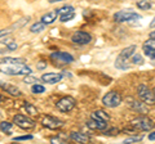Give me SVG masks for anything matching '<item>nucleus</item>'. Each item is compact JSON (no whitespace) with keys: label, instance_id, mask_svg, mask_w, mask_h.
Returning <instances> with one entry per match:
<instances>
[{"label":"nucleus","instance_id":"40","mask_svg":"<svg viewBox=\"0 0 155 144\" xmlns=\"http://www.w3.org/2000/svg\"><path fill=\"white\" fill-rule=\"evenodd\" d=\"M150 28H155V17L153 18V21H151V23H150Z\"/></svg>","mask_w":155,"mask_h":144},{"label":"nucleus","instance_id":"19","mask_svg":"<svg viewBox=\"0 0 155 144\" xmlns=\"http://www.w3.org/2000/svg\"><path fill=\"white\" fill-rule=\"evenodd\" d=\"M44 30H45V25L41 21L34 23V25H31V27H30V31L32 33H40V32H43Z\"/></svg>","mask_w":155,"mask_h":144},{"label":"nucleus","instance_id":"33","mask_svg":"<svg viewBox=\"0 0 155 144\" xmlns=\"http://www.w3.org/2000/svg\"><path fill=\"white\" fill-rule=\"evenodd\" d=\"M34 136L31 135V134H28V135H23V136H16V138H13V140H17V142H19V140H31Z\"/></svg>","mask_w":155,"mask_h":144},{"label":"nucleus","instance_id":"37","mask_svg":"<svg viewBox=\"0 0 155 144\" xmlns=\"http://www.w3.org/2000/svg\"><path fill=\"white\" fill-rule=\"evenodd\" d=\"M9 33L8 30H0V37H3V36H7Z\"/></svg>","mask_w":155,"mask_h":144},{"label":"nucleus","instance_id":"32","mask_svg":"<svg viewBox=\"0 0 155 144\" xmlns=\"http://www.w3.org/2000/svg\"><path fill=\"white\" fill-rule=\"evenodd\" d=\"M143 50V54L149 57L150 59H155V50H149V49H142Z\"/></svg>","mask_w":155,"mask_h":144},{"label":"nucleus","instance_id":"28","mask_svg":"<svg viewBox=\"0 0 155 144\" xmlns=\"http://www.w3.org/2000/svg\"><path fill=\"white\" fill-rule=\"evenodd\" d=\"M132 63L134 64H143V57L140 53H134L132 57Z\"/></svg>","mask_w":155,"mask_h":144},{"label":"nucleus","instance_id":"42","mask_svg":"<svg viewBox=\"0 0 155 144\" xmlns=\"http://www.w3.org/2000/svg\"><path fill=\"white\" fill-rule=\"evenodd\" d=\"M2 100H3V98H2V97H0V102H2Z\"/></svg>","mask_w":155,"mask_h":144},{"label":"nucleus","instance_id":"16","mask_svg":"<svg viewBox=\"0 0 155 144\" xmlns=\"http://www.w3.org/2000/svg\"><path fill=\"white\" fill-rule=\"evenodd\" d=\"M0 64L3 66H13V64H26L23 58H13V57H4L0 58Z\"/></svg>","mask_w":155,"mask_h":144},{"label":"nucleus","instance_id":"27","mask_svg":"<svg viewBox=\"0 0 155 144\" xmlns=\"http://www.w3.org/2000/svg\"><path fill=\"white\" fill-rule=\"evenodd\" d=\"M31 92L34 94H41V93L45 92V88L43 85H40V84H36V85H32L31 86Z\"/></svg>","mask_w":155,"mask_h":144},{"label":"nucleus","instance_id":"41","mask_svg":"<svg viewBox=\"0 0 155 144\" xmlns=\"http://www.w3.org/2000/svg\"><path fill=\"white\" fill-rule=\"evenodd\" d=\"M153 93H154V97H155V89H154V90H153Z\"/></svg>","mask_w":155,"mask_h":144},{"label":"nucleus","instance_id":"31","mask_svg":"<svg viewBox=\"0 0 155 144\" xmlns=\"http://www.w3.org/2000/svg\"><path fill=\"white\" fill-rule=\"evenodd\" d=\"M74 17H75V13H67V14H64V16H60V21L61 22H69Z\"/></svg>","mask_w":155,"mask_h":144},{"label":"nucleus","instance_id":"8","mask_svg":"<svg viewBox=\"0 0 155 144\" xmlns=\"http://www.w3.org/2000/svg\"><path fill=\"white\" fill-rule=\"evenodd\" d=\"M75 104L76 102L72 97H64L56 103V108L60 112H70L71 109H74Z\"/></svg>","mask_w":155,"mask_h":144},{"label":"nucleus","instance_id":"43","mask_svg":"<svg viewBox=\"0 0 155 144\" xmlns=\"http://www.w3.org/2000/svg\"><path fill=\"white\" fill-rule=\"evenodd\" d=\"M0 116H2V111H0Z\"/></svg>","mask_w":155,"mask_h":144},{"label":"nucleus","instance_id":"14","mask_svg":"<svg viewBox=\"0 0 155 144\" xmlns=\"http://www.w3.org/2000/svg\"><path fill=\"white\" fill-rule=\"evenodd\" d=\"M62 74H56V72H48V74H43L41 76V81L43 83H45V84H57V83H60V81L62 80Z\"/></svg>","mask_w":155,"mask_h":144},{"label":"nucleus","instance_id":"25","mask_svg":"<svg viewBox=\"0 0 155 144\" xmlns=\"http://www.w3.org/2000/svg\"><path fill=\"white\" fill-rule=\"evenodd\" d=\"M92 114H93V116H96L97 118H100V120H102V121H107V120L110 118L109 117V114H106L104 111H101V109H98V111H96V112H93V113H92Z\"/></svg>","mask_w":155,"mask_h":144},{"label":"nucleus","instance_id":"1","mask_svg":"<svg viewBox=\"0 0 155 144\" xmlns=\"http://www.w3.org/2000/svg\"><path fill=\"white\" fill-rule=\"evenodd\" d=\"M136 50V45H129L120 52L115 61V67L118 70H128L129 68V58H132Z\"/></svg>","mask_w":155,"mask_h":144},{"label":"nucleus","instance_id":"36","mask_svg":"<svg viewBox=\"0 0 155 144\" xmlns=\"http://www.w3.org/2000/svg\"><path fill=\"white\" fill-rule=\"evenodd\" d=\"M45 67H47V63H44V62H39V64H38L39 70H43V68H45Z\"/></svg>","mask_w":155,"mask_h":144},{"label":"nucleus","instance_id":"20","mask_svg":"<svg viewBox=\"0 0 155 144\" xmlns=\"http://www.w3.org/2000/svg\"><path fill=\"white\" fill-rule=\"evenodd\" d=\"M136 5L141 9V11H149V9L153 7V3L149 2V0H141V2L136 3Z\"/></svg>","mask_w":155,"mask_h":144},{"label":"nucleus","instance_id":"11","mask_svg":"<svg viewBox=\"0 0 155 144\" xmlns=\"http://www.w3.org/2000/svg\"><path fill=\"white\" fill-rule=\"evenodd\" d=\"M41 125L45 126L51 130H57V129H61L62 126L65 125V122L62 120L57 118V117H53V116H44L41 120Z\"/></svg>","mask_w":155,"mask_h":144},{"label":"nucleus","instance_id":"7","mask_svg":"<svg viewBox=\"0 0 155 144\" xmlns=\"http://www.w3.org/2000/svg\"><path fill=\"white\" fill-rule=\"evenodd\" d=\"M51 59L56 62V64H69L74 62V57L66 52H54L51 54Z\"/></svg>","mask_w":155,"mask_h":144},{"label":"nucleus","instance_id":"22","mask_svg":"<svg viewBox=\"0 0 155 144\" xmlns=\"http://www.w3.org/2000/svg\"><path fill=\"white\" fill-rule=\"evenodd\" d=\"M12 127H13V125L11 122H8V121L0 122V130H2L3 133L9 134V133H11V130H12Z\"/></svg>","mask_w":155,"mask_h":144},{"label":"nucleus","instance_id":"5","mask_svg":"<svg viewBox=\"0 0 155 144\" xmlns=\"http://www.w3.org/2000/svg\"><path fill=\"white\" fill-rule=\"evenodd\" d=\"M114 20L116 22H134L137 20H141V16L133 11H122L114 14Z\"/></svg>","mask_w":155,"mask_h":144},{"label":"nucleus","instance_id":"9","mask_svg":"<svg viewBox=\"0 0 155 144\" xmlns=\"http://www.w3.org/2000/svg\"><path fill=\"white\" fill-rule=\"evenodd\" d=\"M71 41L74 42V44H78V45H87L92 41V35L89 32H85V31H76V32L72 33Z\"/></svg>","mask_w":155,"mask_h":144},{"label":"nucleus","instance_id":"38","mask_svg":"<svg viewBox=\"0 0 155 144\" xmlns=\"http://www.w3.org/2000/svg\"><path fill=\"white\" fill-rule=\"evenodd\" d=\"M149 140H155V131H151L149 134Z\"/></svg>","mask_w":155,"mask_h":144},{"label":"nucleus","instance_id":"2","mask_svg":"<svg viewBox=\"0 0 155 144\" xmlns=\"http://www.w3.org/2000/svg\"><path fill=\"white\" fill-rule=\"evenodd\" d=\"M0 72L9 76H28L31 75L32 70L26 64H13V66H2L0 67Z\"/></svg>","mask_w":155,"mask_h":144},{"label":"nucleus","instance_id":"12","mask_svg":"<svg viewBox=\"0 0 155 144\" xmlns=\"http://www.w3.org/2000/svg\"><path fill=\"white\" fill-rule=\"evenodd\" d=\"M87 126H88L91 130H100V131H104L106 127H107V125H106L105 121H102V120L97 118L96 116H93L92 114L91 116V120L89 121H87Z\"/></svg>","mask_w":155,"mask_h":144},{"label":"nucleus","instance_id":"30","mask_svg":"<svg viewBox=\"0 0 155 144\" xmlns=\"http://www.w3.org/2000/svg\"><path fill=\"white\" fill-rule=\"evenodd\" d=\"M142 49H149V50H155V40H147L143 42Z\"/></svg>","mask_w":155,"mask_h":144},{"label":"nucleus","instance_id":"4","mask_svg":"<svg viewBox=\"0 0 155 144\" xmlns=\"http://www.w3.org/2000/svg\"><path fill=\"white\" fill-rule=\"evenodd\" d=\"M137 95L145 104H150V105L155 104V97L153 90H150L145 84H141L137 88Z\"/></svg>","mask_w":155,"mask_h":144},{"label":"nucleus","instance_id":"24","mask_svg":"<svg viewBox=\"0 0 155 144\" xmlns=\"http://www.w3.org/2000/svg\"><path fill=\"white\" fill-rule=\"evenodd\" d=\"M3 44L5 45L9 50H16V49H17L16 41H13V40H11V39H4V40H3Z\"/></svg>","mask_w":155,"mask_h":144},{"label":"nucleus","instance_id":"13","mask_svg":"<svg viewBox=\"0 0 155 144\" xmlns=\"http://www.w3.org/2000/svg\"><path fill=\"white\" fill-rule=\"evenodd\" d=\"M125 102L128 103V105L133 109V111L140 112V114H145V113H147V111H149L147 107H145L143 103L138 102V100H136L133 98H127V99H125Z\"/></svg>","mask_w":155,"mask_h":144},{"label":"nucleus","instance_id":"21","mask_svg":"<svg viewBox=\"0 0 155 144\" xmlns=\"http://www.w3.org/2000/svg\"><path fill=\"white\" fill-rule=\"evenodd\" d=\"M57 13H58V16H64V14H67V13H74V7L64 5V7H61L60 9H57Z\"/></svg>","mask_w":155,"mask_h":144},{"label":"nucleus","instance_id":"26","mask_svg":"<svg viewBox=\"0 0 155 144\" xmlns=\"http://www.w3.org/2000/svg\"><path fill=\"white\" fill-rule=\"evenodd\" d=\"M23 83H25V84L36 85V84H39V79L35 77V76H32V75H28V76H25V79H23Z\"/></svg>","mask_w":155,"mask_h":144},{"label":"nucleus","instance_id":"6","mask_svg":"<svg viewBox=\"0 0 155 144\" xmlns=\"http://www.w3.org/2000/svg\"><path fill=\"white\" fill-rule=\"evenodd\" d=\"M102 103L109 108H115L122 103V95L118 92H109L102 97Z\"/></svg>","mask_w":155,"mask_h":144},{"label":"nucleus","instance_id":"10","mask_svg":"<svg viewBox=\"0 0 155 144\" xmlns=\"http://www.w3.org/2000/svg\"><path fill=\"white\" fill-rule=\"evenodd\" d=\"M13 122L16 124L18 127L25 129V130H30V129L35 127V122L28 117H26L25 114H16V116L13 117Z\"/></svg>","mask_w":155,"mask_h":144},{"label":"nucleus","instance_id":"35","mask_svg":"<svg viewBox=\"0 0 155 144\" xmlns=\"http://www.w3.org/2000/svg\"><path fill=\"white\" fill-rule=\"evenodd\" d=\"M51 144H66V143L62 142L60 138H52L51 139Z\"/></svg>","mask_w":155,"mask_h":144},{"label":"nucleus","instance_id":"39","mask_svg":"<svg viewBox=\"0 0 155 144\" xmlns=\"http://www.w3.org/2000/svg\"><path fill=\"white\" fill-rule=\"evenodd\" d=\"M149 37H150V40H155V31H151L149 33Z\"/></svg>","mask_w":155,"mask_h":144},{"label":"nucleus","instance_id":"15","mask_svg":"<svg viewBox=\"0 0 155 144\" xmlns=\"http://www.w3.org/2000/svg\"><path fill=\"white\" fill-rule=\"evenodd\" d=\"M70 138H71L74 142L80 143V144H88V143L91 142V138L87 135V134L78 133V131H72V133L70 134Z\"/></svg>","mask_w":155,"mask_h":144},{"label":"nucleus","instance_id":"29","mask_svg":"<svg viewBox=\"0 0 155 144\" xmlns=\"http://www.w3.org/2000/svg\"><path fill=\"white\" fill-rule=\"evenodd\" d=\"M143 139L142 135H134V136H129L124 140V144H130V143H134V142H141Z\"/></svg>","mask_w":155,"mask_h":144},{"label":"nucleus","instance_id":"34","mask_svg":"<svg viewBox=\"0 0 155 144\" xmlns=\"http://www.w3.org/2000/svg\"><path fill=\"white\" fill-rule=\"evenodd\" d=\"M119 130L118 129H111V130H109V131H106V133H104V135H107V136H114L116 133H118Z\"/></svg>","mask_w":155,"mask_h":144},{"label":"nucleus","instance_id":"17","mask_svg":"<svg viewBox=\"0 0 155 144\" xmlns=\"http://www.w3.org/2000/svg\"><path fill=\"white\" fill-rule=\"evenodd\" d=\"M0 88L4 89L8 94H11L13 95V97H19L22 93H21V90H19L17 86H14L12 84H8V83H0Z\"/></svg>","mask_w":155,"mask_h":144},{"label":"nucleus","instance_id":"3","mask_svg":"<svg viewBox=\"0 0 155 144\" xmlns=\"http://www.w3.org/2000/svg\"><path fill=\"white\" fill-rule=\"evenodd\" d=\"M129 125L133 129H137V130L149 131V130H151V129L154 127V121L151 118H149L147 116H140V117L133 118L132 121L129 122Z\"/></svg>","mask_w":155,"mask_h":144},{"label":"nucleus","instance_id":"23","mask_svg":"<svg viewBox=\"0 0 155 144\" xmlns=\"http://www.w3.org/2000/svg\"><path fill=\"white\" fill-rule=\"evenodd\" d=\"M23 108L26 109V112L28 114H34V116H36V114H38L36 107H34V104H31V103H25V104H23Z\"/></svg>","mask_w":155,"mask_h":144},{"label":"nucleus","instance_id":"18","mask_svg":"<svg viewBox=\"0 0 155 144\" xmlns=\"http://www.w3.org/2000/svg\"><path fill=\"white\" fill-rule=\"evenodd\" d=\"M57 17H58V13H57V11L48 12L47 14H44V16L41 17V22L44 23L45 26H47V25H52L53 22H56Z\"/></svg>","mask_w":155,"mask_h":144}]
</instances>
